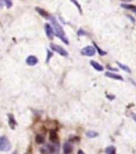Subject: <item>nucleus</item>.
Returning <instances> with one entry per match:
<instances>
[{
    "label": "nucleus",
    "instance_id": "1",
    "mask_svg": "<svg viewBox=\"0 0 136 154\" xmlns=\"http://www.w3.org/2000/svg\"><path fill=\"white\" fill-rule=\"evenodd\" d=\"M50 21H51V24H52L53 30H54V33L58 38H59L63 42L66 44H69V41H68V38H67V35L64 32V30L62 27V26L59 23V22L57 21V19L55 16H51L50 15Z\"/></svg>",
    "mask_w": 136,
    "mask_h": 154
},
{
    "label": "nucleus",
    "instance_id": "2",
    "mask_svg": "<svg viewBox=\"0 0 136 154\" xmlns=\"http://www.w3.org/2000/svg\"><path fill=\"white\" fill-rule=\"evenodd\" d=\"M59 150V144H47L40 148L41 154H52Z\"/></svg>",
    "mask_w": 136,
    "mask_h": 154
},
{
    "label": "nucleus",
    "instance_id": "3",
    "mask_svg": "<svg viewBox=\"0 0 136 154\" xmlns=\"http://www.w3.org/2000/svg\"><path fill=\"white\" fill-rule=\"evenodd\" d=\"M11 149V144L9 139L5 136L0 137V151L8 152Z\"/></svg>",
    "mask_w": 136,
    "mask_h": 154
},
{
    "label": "nucleus",
    "instance_id": "4",
    "mask_svg": "<svg viewBox=\"0 0 136 154\" xmlns=\"http://www.w3.org/2000/svg\"><path fill=\"white\" fill-rule=\"evenodd\" d=\"M50 48L53 51H55L62 56H64V57L68 56V52L67 51V50H65L64 48H62L61 46H59L57 44H55V43H50Z\"/></svg>",
    "mask_w": 136,
    "mask_h": 154
},
{
    "label": "nucleus",
    "instance_id": "5",
    "mask_svg": "<svg viewBox=\"0 0 136 154\" xmlns=\"http://www.w3.org/2000/svg\"><path fill=\"white\" fill-rule=\"evenodd\" d=\"M95 48L92 46H87L86 48H83L81 51L82 55H86V56H93V55H95Z\"/></svg>",
    "mask_w": 136,
    "mask_h": 154
},
{
    "label": "nucleus",
    "instance_id": "6",
    "mask_svg": "<svg viewBox=\"0 0 136 154\" xmlns=\"http://www.w3.org/2000/svg\"><path fill=\"white\" fill-rule=\"evenodd\" d=\"M44 29H45L46 35L48 37V38L49 39H53L55 33H54V30H53L52 26H50L49 23H46L44 25Z\"/></svg>",
    "mask_w": 136,
    "mask_h": 154
},
{
    "label": "nucleus",
    "instance_id": "7",
    "mask_svg": "<svg viewBox=\"0 0 136 154\" xmlns=\"http://www.w3.org/2000/svg\"><path fill=\"white\" fill-rule=\"evenodd\" d=\"M49 140H50V141L51 143H53V144H59V136L57 134V132L55 130H51L50 132Z\"/></svg>",
    "mask_w": 136,
    "mask_h": 154
},
{
    "label": "nucleus",
    "instance_id": "8",
    "mask_svg": "<svg viewBox=\"0 0 136 154\" xmlns=\"http://www.w3.org/2000/svg\"><path fill=\"white\" fill-rule=\"evenodd\" d=\"M38 58L35 56V55H29L26 60V64H28L29 66H35V65L38 63Z\"/></svg>",
    "mask_w": 136,
    "mask_h": 154
},
{
    "label": "nucleus",
    "instance_id": "9",
    "mask_svg": "<svg viewBox=\"0 0 136 154\" xmlns=\"http://www.w3.org/2000/svg\"><path fill=\"white\" fill-rule=\"evenodd\" d=\"M35 11L38 12V14H40L41 16H43V18H45L46 19H50V15L49 14V13H48L47 11H46L44 9L40 8V7H35Z\"/></svg>",
    "mask_w": 136,
    "mask_h": 154
},
{
    "label": "nucleus",
    "instance_id": "10",
    "mask_svg": "<svg viewBox=\"0 0 136 154\" xmlns=\"http://www.w3.org/2000/svg\"><path fill=\"white\" fill-rule=\"evenodd\" d=\"M73 152V146L69 142H66L63 144V152L64 154H71Z\"/></svg>",
    "mask_w": 136,
    "mask_h": 154
},
{
    "label": "nucleus",
    "instance_id": "11",
    "mask_svg": "<svg viewBox=\"0 0 136 154\" xmlns=\"http://www.w3.org/2000/svg\"><path fill=\"white\" fill-rule=\"evenodd\" d=\"M8 121H9V126L11 127V129H14L15 128V126L17 125L16 120L14 119V116L11 115V114H8Z\"/></svg>",
    "mask_w": 136,
    "mask_h": 154
},
{
    "label": "nucleus",
    "instance_id": "12",
    "mask_svg": "<svg viewBox=\"0 0 136 154\" xmlns=\"http://www.w3.org/2000/svg\"><path fill=\"white\" fill-rule=\"evenodd\" d=\"M105 75L107 77H109L110 79H117V80H123V78H122L120 75L115 74V73H112V72H107L105 73Z\"/></svg>",
    "mask_w": 136,
    "mask_h": 154
},
{
    "label": "nucleus",
    "instance_id": "13",
    "mask_svg": "<svg viewBox=\"0 0 136 154\" xmlns=\"http://www.w3.org/2000/svg\"><path fill=\"white\" fill-rule=\"evenodd\" d=\"M90 63H91V66H92L96 71H98V72H102V71H103V69H104V67H103L100 63H98L95 62V61H94V60H91V62H90Z\"/></svg>",
    "mask_w": 136,
    "mask_h": 154
},
{
    "label": "nucleus",
    "instance_id": "14",
    "mask_svg": "<svg viewBox=\"0 0 136 154\" xmlns=\"http://www.w3.org/2000/svg\"><path fill=\"white\" fill-rule=\"evenodd\" d=\"M121 7L124 9L129 10V11H131L136 13V6L134 5H131V4H125V3H122L121 4Z\"/></svg>",
    "mask_w": 136,
    "mask_h": 154
},
{
    "label": "nucleus",
    "instance_id": "15",
    "mask_svg": "<svg viewBox=\"0 0 136 154\" xmlns=\"http://www.w3.org/2000/svg\"><path fill=\"white\" fill-rule=\"evenodd\" d=\"M35 141L37 144H43L45 141V137L43 134H37L35 137Z\"/></svg>",
    "mask_w": 136,
    "mask_h": 154
},
{
    "label": "nucleus",
    "instance_id": "16",
    "mask_svg": "<svg viewBox=\"0 0 136 154\" xmlns=\"http://www.w3.org/2000/svg\"><path fill=\"white\" fill-rule=\"evenodd\" d=\"M106 154H116V149H115V146L113 145H110V146H108L105 150Z\"/></svg>",
    "mask_w": 136,
    "mask_h": 154
},
{
    "label": "nucleus",
    "instance_id": "17",
    "mask_svg": "<svg viewBox=\"0 0 136 154\" xmlns=\"http://www.w3.org/2000/svg\"><path fill=\"white\" fill-rule=\"evenodd\" d=\"M117 64L119 65V67L121 69H122L123 71H125L126 72H128V73H131V69H130V67H127V65L122 64V63H119V62H117Z\"/></svg>",
    "mask_w": 136,
    "mask_h": 154
},
{
    "label": "nucleus",
    "instance_id": "18",
    "mask_svg": "<svg viewBox=\"0 0 136 154\" xmlns=\"http://www.w3.org/2000/svg\"><path fill=\"white\" fill-rule=\"evenodd\" d=\"M86 137H89V138H94V137H98V133L95 131H88V132H86Z\"/></svg>",
    "mask_w": 136,
    "mask_h": 154
},
{
    "label": "nucleus",
    "instance_id": "19",
    "mask_svg": "<svg viewBox=\"0 0 136 154\" xmlns=\"http://www.w3.org/2000/svg\"><path fill=\"white\" fill-rule=\"evenodd\" d=\"M93 44L95 45V50H97V51L98 52V54L100 55H107V51H104L103 50H102L101 48H98V46L96 44L95 42H93Z\"/></svg>",
    "mask_w": 136,
    "mask_h": 154
},
{
    "label": "nucleus",
    "instance_id": "20",
    "mask_svg": "<svg viewBox=\"0 0 136 154\" xmlns=\"http://www.w3.org/2000/svg\"><path fill=\"white\" fill-rule=\"evenodd\" d=\"M71 2H72L73 3H74L75 6H76V7L79 9V12H80V14H82L83 13V11H82V8H81V5L79 4V2H78V0H70Z\"/></svg>",
    "mask_w": 136,
    "mask_h": 154
},
{
    "label": "nucleus",
    "instance_id": "21",
    "mask_svg": "<svg viewBox=\"0 0 136 154\" xmlns=\"http://www.w3.org/2000/svg\"><path fill=\"white\" fill-rule=\"evenodd\" d=\"M2 2L7 6V8H11L12 7V1L11 0H2Z\"/></svg>",
    "mask_w": 136,
    "mask_h": 154
},
{
    "label": "nucleus",
    "instance_id": "22",
    "mask_svg": "<svg viewBox=\"0 0 136 154\" xmlns=\"http://www.w3.org/2000/svg\"><path fill=\"white\" fill-rule=\"evenodd\" d=\"M47 60H46V62L48 63V62H49V60H50V58H52L53 53L50 52L49 50L47 51Z\"/></svg>",
    "mask_w": 136,
    "mask_h": 154
},
{
    "label": "nucleus",
    "instance_id": "23",
    "mask_svg": "<svg viewBox=\"0 0 136 154\" xmlns=\"http://www.w3.org/2000/svg\"><path fill=\"white\" fill-rule=\"evenodd\" d=\"M78 35H86V31H84L83 30H79V31H78Z\"/></svg>",
    "mask_w": 136,
    "mask_h": 154
},
{
    "label": "nucleus",
    "instance_id": "24",
    "mask_svg": "<svg viewBox=\"0 0 136 154\" xmlns=\"http://www.w3.org/2000/svg\"><path fill=\"white\" fill-rule=\"evenodd\" d=\"M127 16L128 17V18H130V19H131V21L133 22V23H135V19H134V17H132L131 15H129V14H127Z\"/></svg>",
    "mask_w": 136,
    "mask_h": 154
},
{
    "label": "nucleus",
    "instance_id": "25",
    "mask_svg": "<svg viewBox=\"0 0 136 154\" xmlns=\"http://www.w3.org/2000/svg\"><path fill=\"white\" fill-rule=\"evenodd\" d=\"M107 68L110 70H112V71H115V72H118L117 68H115V67H110V66H107Z\"/></svg>",
    "mask_w": 136,
    "mask_h": 154
},
{
    "label": "nucleus",
    "instance_id": "26",
    "mask_svg": "<svg viewBox=\"0 0 136 154\" xmlns=\"http://www.w3.org/2000/svg\"><path fill=\"white\" fill-rule=\"evenodd\" d=\"M25 154H32V151H31V147H29L28 150L26 151V152Z\"/></svg>",
    "mask_w": 136,
    "mask_h": 154
},
{
    "label": "nucleus",
    "instance_id": "27",
    "mask_svg": "<svg viewBox=\"0 0 136 154\" xmlns=\"http://www.w3.org/2000/svg\"><path fill=\"white\" fill-rule=\"evenodd\" d=\"M130 81L131 82V83H132V84H134V86L136 87V82L134 81V80H133V79H130Z\"/></svg>",
    "mask_w": 136,
    "mask_h": 154
},
{
    "label": "nucleus",
    "instance_id": "28",
    "mask_svg": "<svg viewBox=\"0 0 136 154\" xmlns=\"http://www.w3.org/2000/svg\"><path fill=\"white\" fill-rule=\"evenodd\" d=\"M78 154H85V153H84V152H83L82 150H79V152H78Z\"/></svg>",
    "mask_w": 136,
    "mask_h": 154
},
{
    "label": "nucleus",
    "instance_id": "29",
    "mask_svg": "<svg viewBox=\"0 0 136 154\" xmlns=\"http://www.w3.org/2000/svg\"><path fill=\"white\" fill-rule=\"evenodd\" d=\"M133 119H134V121H135V122H136V114H134V115L133 116Z\"/></svg>",
    "mask_w": 136,
    "mask_h": 154
},
{
    "label": "nucleus",
    "instance_id": "30",
    "mask_svg": "<svg viewBox=\"0 0 136 154\" xmlns=\"http://www.w3.org/2000/svg\"><path fill=\"white\" fill-rule=\"evenodd\" d=\"M13 154H15V153H13Z\"/></svg>",
    "mask_w": 136,
    "mask_h": 154
}]
</instances>
